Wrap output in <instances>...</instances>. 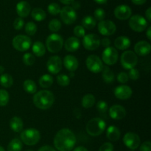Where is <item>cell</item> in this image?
I'll use <instances>...</instances> for the list:
<instances>
[{
    "label": "cell",
    "instance_id": "91938a15",
    "mask_svg": "<svg viewBox=\"0 0 151 151\" xmlns=\"http://www.w3.org/2000/svg\"><path fill=\"white\" fill-rule=\"evenodd\" d=\"M0 151H5V150H4V149L1 146H0Z\"/></svg>",
    "mask_w": 151,
    "mask_h": 151
},
{
    "label": "cell",
    "instance_id": "e575fe53",
    "mask_svg": "<svg viewBox=\"0 0 151 151\" xmlns=\"http://www.w3.org/2000/svg\"><path fill=\"white\" fill-rule=\"evenodd\" d=\"M9 94L6 90L0 89V107L7 106L9 102Z\"/></svg>",
    "mask_w": 151,
    "mask_h": 151
},
{
    "label": "cell",
    "instance_id": "681fc988",
    "mask_svg": "<svg viewBox=\"0 0 151 151\" xmlns=\"http://www.w3.org/2000/svg\"><path fill=\"white\" fill-rule=\"evenodd\" d=\"M100 44H102L103 47L107 48V47H109L111 45V41L108 38H104L100 41Z\"/></svg>",
    "mask_w": 151,
    "mask_h": 151
},
{
    "label": "cell",
    "instance_id": "f546056e",
    "mask_svg": "<svg viewBox=\"0 0 151 151\" xmlns=\"http://www.w3.org/2000/svg\"><path fill=\"white\" fill-rule=\"evenodd\" d=\"M96 24H97V22H96L95 19L91 16H85L82 20V27L84 29H93L96 26Z\"/></svg>",
    "mask_w": 151,
    "mask_h": 151
},
{
    "label": "cell",
    "instance_id": "3957f363",
    "mask_svg": "<svg viewBox=\"0 0 151 151\" xmlns=\"http://www.w3.org/2000/svg\"><path fill=\"white\" fill-rule=\"evenodd\" d=\"M106 124L101 118L95 117L90 119L86 124V130L88 135L91 137H98L104 132Z\"/></svg>",
    "mask_w": 151,
    "mask_h": 151
},
{
    "label": "cell",
    "instance_id": "7bdbcfd3",
    "mask_svg": "<svg viewBox=\"0 0 151 151\" xmlns=\"http://www.w3.org/2000/svg\"><path fill=\"white\" fill-rule=\"evenodd\" d=\"M108 104L106 102L100 100L97 103V109L100 113H106L108 111Z\"/></svg>",
    "mask_w": 151,
    "mask_h": 151
},
{
    "label": "cell",
    "instance_id": "c3c4849f",
    "mask_svg": "<svg viewBox=\"0 0 151 151\" xmlns=\"http://www.w3.org/2000/svg\"><path fill=\"white\" fill-rule=\"evenodd\" d=\"M139 151H151V143L150 141H146L140 145Z\"/></svg>",
    "mask_w": 151,
    "mask_h": 151
},
{
    "label": "cell",
    "instance_id": "d590c367",
    "mask_svg": "<svg viewBox=\"0 0 151 151\" xmlns=\"http://www.w3.org/2000/svg\"><path fill=\"white\" fill-rule=\"evenodd\" d=\"M60 28H61V23L58 19H52V20H51L50 22V24H49V29L52 32H58V31L60 30Z\"/></svg>",
    "mask_w": 151,
    "mask_h": 151
},
{
    "label": "cell",
    "instance_id": "484cf974",
    "mask_svg": "<svg viewBox=\"0 0 151 151\" xmlns=\"http://www.w3.org/2000/svg\"><path fill=\"white\" fill-rule=\"evenodd\" d=\"M33 54L37 57H42L46 53V48L44 44L41 41H36L32 47Z\"/></svg>",
    "mask_w": 151,
    "mask_h": 151
},
{
    "label": "cell",
    "instance_id": "8d00e7d4",
    "mask_svg": "<svg viewBox=\"0 0 151 151\" xmlns=\"http://www.w3.org/2000/svg\"><path fill=\"white\" fill-rule=\"evenodd\" d=\"M25 32L29 35H34L37 32V26L35 23L29 22L25 25Z\"/></svg>",
    "mask_w": 151,
    "mask_h": 151
},
{
    "label": "cell",
    "instance_id": "836d02e7",
    "mask_svg": "<svg viewBox=\"0 0 151 151\" xmlns=\"http://www.w3.org/2000/svg\"><path fill=\"white\" fill-rule=\"evenodd\" d=\"M13 79L9 74H2L0 76V84L4 88H10L13 86Z\"/></svg>",
    "mask_w": 151,
    "mask_h": 151
},
{
    "label": "cell",
    "instance_id": "7402d4cb",
    "mask_svg": "<svg viewBox=\"0 0 151 151\" xmlns=\"http://www.w3.org/2000/svg\"><path fill=\"white\" fill-rule=\"evenodd\" d=\"M64 47L68 52H75L80 47V41L76 37H70L68 38L64 44Z\"/></svg>",
    "mask_w": 151,
    "mask_h": 151
},
{
    "label": "cell",
    "instance_id": "e0dca14e",
    "mask_svg": "<svg viewBox=\"0 0 151 151\" xmlns=\"http://www.w3.org/2000/svg\"><path fill=\"white\" fill-rule=\"evenodd\" d=\"M132 89L130 86L125 85L119 86L114 89V95L119 100H125L129 99L132 95Z\"/></svg>",
    "mask_w": 151,
    "mask_h": 151
},
{
    "label": "cell",
    "instance_id": "f6af8a7d",
    "mask_svg": "<svg viewBox=\"0 0 151 151\" xmlns=\"http://www.w3.org/2000/svg\"><path fill=\"white\" fill-rule=\"evenodd\" d=\"M24 22L22 19V18L19 17L15 19L14 22H13V27L16 30H20L24 27Z\"/></svg>",
    "mask_w": 151,
    "mask_h": 151
},
{
    "label": "cell",
    "instance_id": "bcb514c9",
    "mask_svg": "<svg viewBox=\"0 0 151 151\" xmlns=\"http://www.w3.org/2000/svg\"><path fill=\"white\" fill-rule=\"evenodd\" d=\"M128 80H129V78L126 72H120L117 75V81L120 83H125L128 82Z\"/></svg>",
    "mask_w": 151,
    "mask_h": 151
},
{
    "label": "cell",
    "instance_id": "5b68a950",
    "mask_svg": "<svg viewBox=\"0 0 151 151\" xmlns=\"http://www.w3.org/2000/svg\"><path fill=\"white\" fill-rule=\"evenodd\" d=\"M63 45V38L60 35L52 33L49 35L46 41V47L50 52L56 53L60 51Z\"/></svg>",
    "mask_w": 151,
    "mask_h": 151
},
{
    "label": "cell",
    "instance_id": "be15d7a7",
    "mask_svg": "<svg viewBox=\"0 0 151 151\" xmlns=\"http://www.w3.org/2000/svg\"><path fill=\"white\" fill-rule=\"evenodd\" d=\"M27 151H33V150H27Z\"/></svg>",
    "mask_w": 151,
    "mask_h": 151
},
{
    "label": "cell",
    "instance_id": "6da1fadb",
    "mask_svg": "<svg viewBox=\"0 0 151 151\" xmlns=\"http://www.w3.org/2000/svg\"><path fill=\"white\" fill-rule=\"evenodd\" d=\"M76 144V137L71 130L63 128L56 134L54 145L58 151H71Z\"/></svg>",
    "mask_w": 151,
    "mask_h": 151
},
{
    "label": "cell",
    "instance_id": "277c9868",
    "mask_svg": "<svg viewBox=\"0 0 151 151\" xmlns=\"http://www.w3.org/2000/svg\"><path fill=\"white\" fill-rule=\"evenodd\" d=\"M21 141L29 146L35 145L39 142L41 134L38 130L35 128H28L22 131L20 135Z\"/></svg>",
    "mask_w": 151,
    "mask_h": 151
},
{
    "label": "cell",
    "instance_id": "db71d44e",
    "mask_svg": "<svg viewBox=\"0 0 151 151\" xmlns=\"http://www.w3.org/2000/svg\"><path fill=\"white\" fill-rule=\"evenodd\" d=\"M73 151H88V150L83 146H79V147H77L76 148L74 149Z\"/></svg>",
    "mask_w": 151,
    "mask_h": 151
},
{
    "label": "cell",
    "instance_id": "d6986e66",
    "mask_svg": "<svg viewBox=\"0 0 151 151\" xmlns=\"http://www.w3.org/2000/svg\"><path fill=\"white\" fill-rule=\"evenodd\" d=\"M150 44L147 41H141L136 44L134 51L140 56H145L150 52Z\"/></svg>",
    "mask_w": 151,
    "mask_h": 151
},
{
    "label": "cell",
    "instance_id": "83f0119b",
    "mask_svg": "<svg viewBox=\"0 0 151 151\" xmlns=\"http://www.w3.org/2000/svg\"><path fill=\"white\" fill-rule=\"evenodd\" d=\"M38 83L41 87L44 88H50L53 83V78L50 75L45 74L43 75L38 80Z\"/></svg>",
    "mask_w": 151,
    "mask_h": 151
},
{
    "label": "cell",
    "instance_id": "30bf717a",
    "mask_svg": "<svg viewBox=\"0 0 151 151\" xmlns=\"http://www.w3.org/2000/svg\"><path fill=\"white\" fill-rule=\"evenodd\" d=\"M118 52L116 48L109 47L104 50L102 54L103 61L108 66H113L118 60Z\"/></svg>",
    "mask_w": 151,
    "mask_h": 151
},
{
    "label": "cell",
    "instance_id": "d6a6232c",
    "mask_svg": "<svg viewBox=\"0 0 151 151\" xmlns=\"http://www.w3.org/2000/svg\"><path fill=\"white\" fill-rule=\"evenodd\" d=\"M22 142L19 139L15 138L8 144L7 151H22Z\"/></svg>",
    "mask_w": 151,
    "mask_h": 151
},
{
    "label": "cell",
    "instance_id": "ee69618b",
    "mask_svg": "<svg viewBox=\"0 0 151 151\" xmlns=\"http://www.w3.org/2000/svg\"><path fill=\"white\" fill-rule=\"evenodd\" d=\"M128 78H131L133 81H137L139 78V72L138 69L133 68V69H130L129 72L128 74Z\"/></svg>",
    "mask_w": 151,
    "mask_h": 151
},
{
    "label": "cell",
    "instance_id": "9a60e30c",
    "mask_svg": "<svg viewBox=\"0 0 151 151\" xmlns=\"http://www.w3.org/2000/svg\"><path fill=\"white\" fill-rule=\"evenodd\" d=\"M47 70L53 75L59 73L62 69V60L59 56L54 55L50 58L47 63Z\"/></svg>",
    "mask_w": 151,
    "mask_h": 151
},
{
    "label": "cell",
    "instance_id": "1f68e13d",
    "mask_svg": "<svg viewBox=\"0 0 151 151\" xmlns=\"http://www.w3.org/2000/svg\"><path fill=\"white\" fill-rule=\"evenodd\" d=\"M31 16L34 20L37 21V22H41L45 19L46 13L44 10L36 7L31 11Z\"/></svg>",
    "mask_w": 151,
    "mask_h": 151
},
{
    "label": "cell",
    "instance_id": "74e56055",
    "mask_svg": "<svg viewBox=\"0 0 151 151\" xmlns=\"http://www.w3.org/2000/svg\"><path fill=\"white\" fill-rule=\"evenodd\" d=\"M57 82L61 86H67L70 83V79L68 75L61 74L57 77Z\"/></svg>",
    "mask_w": 151,
    "mask_h": 151
},
{
    "label": "cell",
    "instance_id": "f35d334b",
    "mask_svg": "<svg viewBox=\"0 0 151 151\" xmlns=\"http://www.w3.org/2000/svg\"><path fill=\"white\" fill-rule=\"evenodd\" d=\"M35 61V58L31 53H25L23 55V62L27 66H32Z\"/></svg>",
    "mask_w": 151,
    "mask_h": 151
},
{
    "label": "cell",
    "instance_id": "7dc6e473",
    "mask_svg": "<svg viewBox=\"0 0 151 151\" xmlns=\"http://www.w3.org/2000/svg\"><path fill=\"white\" fill-rule=\"evenodd\" d=\"M99 151H114V145L110 142H106L100 146Z\"/></svg>",
    "mask_w": 151,
    "mask_h": 151
},
{
    "label": "cell",
    "instance_id": "4fadbf2b",
    "mask_svg": "<svg viewBox=\"0 0 151 151\" xmlns=\"http://www.w3.org/2000/svg\"><path fill=\"white\" fill-rule=\"evenodd\" d=\"M116 25L113 22L109 20H103L98 24V31L101 35L110 36L116 32Z\"/></svg>",
    "mask_w": 151,
    "mask_h": 151
},
{
    "label": "cell",
    "instance_id": "ba28073f",
    "mask_svg": "<svg viewBox=\"0 0 151 151\" xmlns=\"http://www.w3.org/2000/svg\"><path fill=\"white\" fill-rule=\"evenodd\" d=\"M147 22L143 16L134 15L130 17L129 26L135 32H143L147 27Z\"/></svg>",
    "mask_w": 151,
    "mask_h": 151
},
{
    "label": "cell",
    "instance_id": "ab89813d",
    "mask_svg": "<svg viewBox=\"0 0 151 151\" xmlns=\"http://www.w3.org/2000/svg\"><path fill=\"white\" fill-rule=\"evenodd\" d=\"M48 11L51 15L55 16L60 13V7L57 3H51L48 6Z\"/></svg>",
    "mask_w": 151,
    "mask_h": 151
},
{
    "label": "cell",
    "instance_id": "9c48e42d",
    "mask_svg": "<svg viewBox=\"0 0 151 151\" xmlns=\"http://www.w3.org/2000/svg\"><path fill=\"white\" fill-rule=\"evenodd\" d=\"M86 64L88 70L93 73H99L102 72L104 66L103 60L95 55H91L88 56L86 60Z\"/></svg>",
    "mask_w": 151,
    "mask_h": 151
},
{
    "label": "cell",
    "instance_id": "9f6ffc18",
    "mask_svg": "<svg viewBox=\"0 0 151 151\" xmlns=\"http://www.w3.org/2000/svg\"><path fill=\"white\" fill-rule=\"evenodd\" d=\"M146 35H147L148 40H151V27H149L147 28V32H146Z\"/></svg>",
    "mask_w": 151,
    "mask_h": 151
},
{
    "label": "cell",
    "instance_id": "6f0895ef",
    "mask_svg": "<svg viewBox=\"0 0 151 151\" xmlns=\"http://www.w3.org/2000/svg\"><path fill=\"white\" fill-rule=\"evenodd\" d=\"M108 0H94V1H96L98 4H105V3L107 2Z\"/></svg>",
    "mask_w": 151,
    "mask_h": 151
},
{
    "label": "cell",
    "instance_id": "f907efd6",
    "mask_svg": "<svg viewBox=\"0 0 151 151\" xmlns=\"http://www.w3.org/2000/svg\"><path fill=\"white\" fill-rule=\"evenodd\" d=\"M38 151H56V150H55L52 147H51V146L45 145V146H43V147H41V148L38 149Z\"/></svg>",
    "mask_w": 151,
    "mask_h": 151
},
{
    "label": "cell",
    "instance_id": "ffe728a7",
    "mask_svg": "<svg viewBox=\"0 0 151 151\" xmlns=\"http://www.w3.org/2000/svg\"><path fill=\"white\" fill-rule=\"evenodd\" d=\"M16 13L20 18H25L29 14L31 7L29 3L26 1H21L16 5Z\"/></svg>",
    "mask_w": 151,
    "mask_h": 151
},
{
    "label": "cell",
    "instance_id": "52a82bcc",
    "mask_svg": "<svg viewBox=\"0 0 151 151\" xmlns=\"http://www.w3.org/2000/svg\"><path fill=\"white\" fill-rule=\"evenodd\" d=\"M13 47L16 50L20 52H25L29 50L32 45V41L29 37L27 35H19L14 37L12 41Z\"/></svg>",
    "mask_w": 151,
    "mask_h": 151
},
{
    "label": "cell",
    "instance_id": "7a4b0ae2",
    "mask_svg": "<svg viewBox=\"0 0 151 151\" xmlns=\"http://www.w3.org/2000/svg\"><path fill=\"white\" fill-rule=\"evenodd\" d=\"M32 101L38 109L47 110L52 106L55 102V96L52 91L48 90H41L34 94Z\"/></svg>",
    "mask_w": 151,
    "mask_h": 151
},
{
    "label": "cell",
    "instance_id": "6125c7cd",
    "mask_svg": "<svg viewBox=\"0 0 151 151\" xmlns=\"http://www.w3.org/2000/svg\"><path fill=\"white\" fill-rule=\"evenodd\" d=\"M129 151H134V150H130Z\"/></svg>",
    "mask_w": 151,
    "mask_h": 151
},
{
    "label": "cell",
    "instance_id": "680465c9",
    "mask_svg": "<svg viewBox=\"0 0 151 151\" xmlns=\"http://www.w3.org/2000/svg\"><path fill=\"white\" fill-rule=\"evenodd\" d=\"M4 71V68L2 66H0V75H2Z\"/></svg>",
    "mask_w": 151,
    "mask_h": 151
},
{
    "label": "cell",
    "instance_id": "44dd1931",
    "mask_svg": "<svg viewBox=\"0 0 151 151\" xmlns=\"http://www.w3.org/2000/svg\"><path fill=\"white\" fill-rule=\"evenodd\" d=\"M63 65L67 70L74 72L78 68V60L75 56L69 55L63 58Z\"/></svg>",
    "mask_w": 151,
    "mask_h": 151
},
{
    "label": "cell",
    "instance_id": "11a10c76",
    "mask_svg": "<svg viewBox=\"0 0 151 151\" xmlns=\"http://www.w3.org/2000/svg\"><path fill=\"white\" fill-rule=\"evenodd\" d=\"M60 2H62L64 4H72L75 0H60Z\"/></svg>",
    "mask_w": 151,
    "mask_h": 151
},
{
    "label": "cell",
    "instance_id": "60d3db41",
    "mask_svg": "<svg viewBox=\"0 0 151 151\" xmlns=\"http://www.w3.org/2000/svg\"><path fill=\"white\" fill-rule=\"evenodd\" d=\"M73 32L75 36H77L78 38H83L86 35L85 29L82 26H81V25H78V26L75 27L74 28Z\"/></svg>",
    "mask_w": 151,
    "mask_h": 151
},
{
    "label": "cell",
    "instance_id": "cb8c5ba5",
    "mask_svg": "<svg viewBox=\"0 0 151 151\" xmlns=\"http://www.w3.org/2000/svg\"><path fill=\"white\" fill-rule=\"evenodd\" d=\"M106 137L110 141L116 142L120 138V131L117 127L114 125H111L108 128L106 131Z\"/></svg>",
    "mask_w": 151,
    "mask_h": 151
},
{
    "label": "cell",
    "instance_id": "4316f807",
    "mask_svg": "<svg viewBox=\"0 0 151 151\" xmlns=\"http://www.w3.org/2000/svg\"><path fill=\"white\" fill-rule=\"evenodd\" d=\"M102 78L106 83H111L114 81L115 75L108 66H103L102 70Z\"/></svg>",
    "mask_w": 151,
    "mask_h": 151
},
{
    "label": "cell",
    "instance_id": "816d5d0a",
    "mask_svg": "<svg viewBox=\"0 0 151 151\" xmlns=\"http://www.w3.org/2000/svg\"><path fill=\"white\" fill-rule=\"evenodd\" d=\"M146 1L147 0H131V1L137 5H142V4H145Z\"/></svg>",
    "mask_w": 151,
    "mask_h": 151
},
{
    "label": "cell",
    "instance_id": "ac0fdd59",
    "mask_svg": "<svg viewBox=\"0 0 151 151\" xmlns=\"http://www.w3.org/2000/svg\"><path fill=\"white\" fill-rule=\"evenodd\" d=\"M109 115L113 119L119 120L126 116V111L120 105H114L109 109Z\"/></svg>",
    "mask_w": 151,
    "mask_h": 151
},
{
    "label": "cell",
    "instance_id": "b9f144b4",
    "mask_svg": "<svg viewBox=\"0 0 151 151\" xmlns=\"http://www.w3.org/2000/svg\"><path fill=\"white\" fill-rule=\"evenodd\" d=\"M94 17H95V20H98L101 22V21L104 20L105 17H106V12L103 9L97 8L94 11Z\"/></svg>",
    "mask_w": 151,
    "mask_h": 151
},
{
    "label": "cell",
    "instance_id": "7c38bea8",
    "mask_svg": "<svg viewBox=\"0 0 151 151\" xmlns=\"http://www.w3.org/2000/svg\"><path fill=\"white\" fill-rule=\"evenodd\" d=\"M83 45L87 50H95L100 47V39L96 34H88L83 37Z\"/></svg>",
    "mask_w": 151,
    "mask_h": 151
},
{
    "label": "cell",
    "instance_id": "d4e9b609",
    "mask_svg": "<svg viewBox=\"0 0 151 151\" xmlns=\"http://www.w3.org/2000/svg\"><path fill=\"white\" fill-rule=\"evenodd\" d=\"M9 125H10V128L14 132L19 133L23 129V121L22 120V119L18 117V116L12 117L10 119V122H9Z\"/></svg>",
    "mask_w": 151,
    "mask_h": 151
},
{
    "label": "cell",
    "instance_id": "2e32d148",
    "mask_svg": "<svg viewBox=\"0 0 151 151\" xmlns=\"http://www.w3.org/2000/svg\"><path fill=\"white\" fill-rule=\"evenodd\" d=\"M131 14L132 11L131 7L125 4L117 6L114 10L115 17L119 20H127L131 17Z\"/></svg>",
    "mask_w": 151,
    "mask_h": 151
},
{
    "label": "cell",
    "instance_id": "f1b7e54d",
    "mask_svg": "<svg viewBox=\"0 0 151 151\" xmlns=\"http://www.w3.org/2000/svg\"><path fill=\"white\" fill-rule=\"evenodd\" d=\"M23 88L28 94H35L37 91V86L32 80H26L23 83Z\"/></svg>",
    "mask_w": 151,
    "mask_h": 151
},
{
    "label": "cell",
    "instance_id": "94428289",
    "mask_svg": "<svg viewBox=\"0 0 151 151\" xmlns=\"http://www.w3.org/2000/svg\"><path fill=\"white\" fill-rule=\"evenodd\" d=\"M70 77H71V78H73V77H74V73H73V72H71V73H70Z\"/></svg>",
    "mask_w": 151,
    "mask_h": 151
},
{
    "label": "cell",
    "instance_id": "f5cc1de1",
    "mask_svg": "<svg viewBox=\"0 0 151 151\" xmlns=\"http://www.w3.org/2000/svg\"><path fill=\"white\" fill-rule=\"evenodd\" d=\"M145 16H146V18H147V19L148 20V22H150L151 21V8L150 7H149V8L146 10Z\"/></svg>",
    "mask_w": 151,
    "mask_h": 151
},
{
    "label": "cell",
    "instance_id": "8992f818",
    "mask_svg": "<svg viewBox=\"0 0 151 151\" xmlns=\"http://www.w3.org/2000/svg\"><path fill=\"white\" fill-rule=\"evenodd\" d=\"M120 63L124 69H133L137 66L138 63V58H137V54L131 50L125 51L121 55Z\"/></svg>",
    "mask_w": 151,
    "mask_h": 151
},
{
    "label": "cell",
    "instance_id": "8fae6325",
    "mask_svg": "<svg viewBox=\"0 0 151 151\" xmlns=\"http://www.w3.org/2000/svg\"><path fill=\"white\" fill-rule=\"evenodd\" d=\"M60 16L61 20L66 24H72L77 19L76 11L70 6H66L60 9Z\"/></svg>",
    "mask_w": 151,
    "mask_h": 151
},
{
    "label": "cell",
    "instance_id": "603a6c76",
    "mask_svg": "<svg viewBox=\"0 0 151 151\" xmlns=\"http://www.w3.org/2000/svg\"><path fill=\"white\" fill-rule=\"evenodd\" d=\"M131 41L128 37L119 36L114 41V47L120 50H125L131 46Z\"/></svg>",
    "mask_w": 151,
    "mask_h": 151
},
{
    "label": "cell",
    "instance_id": "5bb4252c",
    "mask_svg": "<svg viewBox=\"0 0 151 151\" xmlns=\"http://www.w3.org/2000/svg\"><path fill=\"white\" fill-rule=\"evenodd\" d=\"M123 142L130 150H134L139 147L140 138L135 133L128 132L124 136Z\"/></svg>",
    "mask_w": 151,
    "mask_h": 151
},
{
    "label": "cell",
    "instance_id": "4dcf8cb0",
    "mask_svg": "<svg viewBox=\"0 0 151 151\" xmlns=\"http://www.w3.org/2000/svg\"><path fill=\"white\" fill-rule=\"evenodd\" d=\"M82 106L85 109H90L95 104V97L91 94H87L83 97Z\"/></svg>",
    "mask_w": 151,
    "mask_h": 151
}]
</instances>
